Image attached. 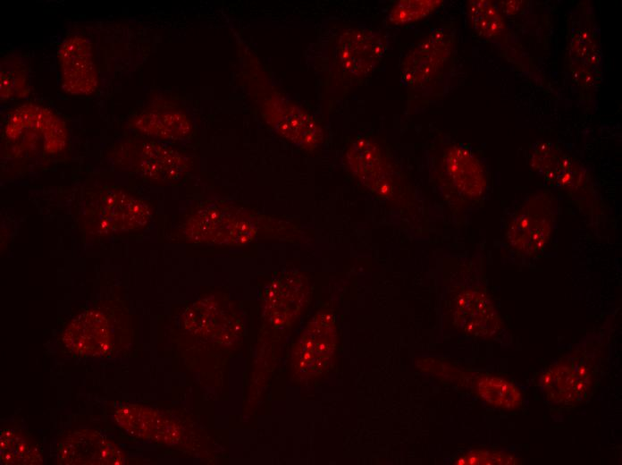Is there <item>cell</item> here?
<instances>
[{
  "label": "cell",
  "mask_w": 622,
  "mask_h": 465,
  "mask_svg": "<svg viewBox=\"0 0 622 465\" xmlns=\"http://www.w3.org/2000/svg\"><path fill=\"white\" fill-rule=\"evenodd\" d=\"M284 228L275 218L223 201L199 204L175 231L178 240L191 244L244 246L276 237Z\"/></svg>",
  "instance_id": "cell-1"
},
{
  "label": "cell",
  "mask_w": 622,
  "mask_h": 465,
  "mask_svg": "<svg viewBox=\"0 0 622 465\" xmlns=\"http://www.w3.org/2000/svg\"><path fill=\"white\" fill-rule=\"evenodd\" d=\"M153 215L152 207L127 190L110 184L85 189L78 224L89 238H107L143 230Z\"/></svg>",
  "instance_id": "cell-2"
},
{
  "label": "cell",
  "mask_w": 622,
  "mask_h": 465,
  "mask_svg": "<svg viewBox=\"0 0 622 465\" xmlns=\"http://www.w3.org/2000/svg\"><path fill=\"white\" fill-rule=\"evenodd\" d=\"M246 63L242 80L263 121L279 136L300 148L312 145L320 133V124L273 88L256 59L249 57Z\"/></svg>",
  "instance_id": "cell-3"
},
{
  "label": "cell",
  "mask_w": 622,
  "mask_h": 465,
  "mask_svg": "<svg viewBox=\"0 0 622 465\" xmlns=\"http://www.w3.org/2000/svg\"><path fill=\"white\" fill-rule=\"evenodd\" d=\"M107 156L119 170L157 184L180 181L192 167L189 156L155 140H122L109 148Z\"/></svg>",
  "instance_id": "cell-4"
},
{
  "label": "cell",
  "mask_w": 622,
  "mask_h": 465,
  "mask_svg": "<svg viewBox=\"0 0 622 465\" xmlns=\"http://www.w3.org/2000/svg\"><path fill=\"white\" fill-rule=\"evenodd\" d=\"M129 325L124 308L105 300L75 317L64 330L62 341L74 353L103 356L126 341Z\"/></svg>",
  "instance_id": "cell-5"
},
{
  "label": "cell",
  "mask_w": 622,
  "mask_h": 465,
  "mask_svg": "<svg viewBox=\"0 0 622 465\" xmlns=\"http://www.w3.org/2000/svg\"><path fill=\"white\" fill-rule=\"evenodd\" d=\"M3 132L11 145L34 155L59 154L66 148L69 139L66 124L60 116L52 109L33 103L13 109Z\"/></svg>",
  "instance_id": "cell-6"
},
{
  "label": "cell",
  "mask_w": 622,
  "mask_h": 465,
  "mask_svg": "<svg viewBox=\"0 0 622 465\" xmlns=\"http://www.w3.org/2000/svg\"><path fill=\"white\" fill-rule=\"evenodd\" d=\"M567 62L573 81L584 93H594L603 79V54L593 10L580 4L571 15Z\"/></svg>",
  "instance_id": "cell-7"
},
{
  "label": "cell",
  "mask_w": 622,
  "mask_h": 465,
  "mask_svg": "<svg viewBox=\"0 0 622 465\" xmlns=\"http://www.w3.org/2000/svg\"><path fill=\"white\" fill-rule=\"evenodd\" d=\"M556 217V203L547 192L533 194L518 207L506 232L508 245L520 255L530 257L546 246Z\"/></svg>",
  "instance_id": "cell-8"
},
{
  "label": "cell",
  "mask_w": 622,
  "mask_h": 465,
  "mask_svg": "<svg viewBox=\"0 0 622 465\" xmlns=\"http://www.w3.org/2000/svg\"><path fill=\"white\" fill-rule=\"evenodd\" d=\"M387 47L385 37L370 29H346L337 37L334 60L347 79H363L371 74Z\"/></svg>",
  "instance_id": "cell-9"
},
{
  "label": "cell",
  "mask_w": 622,
  "mask_h": 465,
  "mask_svg": "<svg viewBox=\"0 0 622 465\" xmlns=\"http://www.w3.org/2000/svg\"><path fill=\"white\" fill-rule=\"evenodd\" d=\"M57 60L61 86L72 96H90L99 85L91 41L80 34H71L61 43Z\"/></svg>",
  "instance_id": "cell-10"
},
{
  "label": "cell",
  "mask_w": 622,
  "mask_h": 465,
  "mask_svg": "<svg viewBox=\"0 0 622 465\" xmlns=\"http://www.w3.org/2000/svg\"><path fill=\"white\" fill-rule=\"evenodd\" d=\"M454 47L451 33L437 29L424 37L406 55L401 64L402 81L410 87L433 80L449 61Z\"/></svg>",
  "instance_id": "cell-11"
},
{
  "label": "cell",
  "mask_w": 622,
  "mask_h": 465,
  "mask_svg": "<svg viewBox=\"0 0 622 465\" xmlns=\"http://www.w3.org/2000/svg\"><path fill=\"white\" fill-rule=\"evenodd\" d=\"M61 464L121 465L126 458L111 440L97 431L78 429L64 435L57 448Z\"/></svg>",
  "instance_id": "cell-12"
},
{
  "label": "cell",
  "mask_w": 622,
  "mask_h": 465,
  "mask_svg": "<svg viewBox=\"0 0 622 465\" xmlns=\"http://www.w3.org/2000/svg\"><path fill=\"white\" fill-rule=\"evenodd\" d=\"M336 341L333 315L319 311L307 324L296 346L295 363L306 375L324 369L332 355Z\"/></svg>",
  "instance_id": "cell-13"
},
{
  "label": "cell",
  "mask_w": 622,
  "mask_h": 465,
  "mask_svg": "<svg viewBox=\"0 0 622 465\" xmlns=\"http://www.w3.org/2000/svg\"><path fill=\"white\" fill-rule=\"evenodd\" d=\"M452 311L456 326L466 334L492 338L502 328L493 302L480 290L464 289L458 292Z\"/></svg>",
  "instance_id": "cell-14"
},
{
  "label": "cell",
  "mask_w": 622,
  "mask_h": 465,
  "mask_svg": "<svg viewBox=\"0 0 622 465\" xmlns=\"http://www.w3.org/2000/svg\"><path fill=\"white\" fill-rule=\"evenodd\" d=\"M127 123L138 133L158 140H185L193 132L190 117L178 106L169 103L149 105L133 114Z\"/></svg>",
  "instance_id": "cell-15"
},
{
  "label": "cell",
  "mask_w": 622,
  "mask_h": 465,
  "mask_svg": "<svg viewBox=\"0 0 622 465\" xmlns=\"http://www.w3.org/2000/svg\"><path fill=\"white\" fill-rule=\"evenodd\" d=\"M530 163L532 168L552 185L571 191L585 185L583 168L552 142H535L532 146Z\"/></svg>",
  "instance_id": "cell-16"
},
{
  "label": "cell",
  "mask_w": 622,
  "mask_h": 465,
  "mask_svg": "<svg viewBox=\"0 0 622 465\" xmlns=\"http://www.w3.org/2000/svg\"><path fill=\"white\" fill-rule=\"evenodd\" d=\"M593 374L583 359L559 361L541 378V386L552 402L568 404L582 400L593 384Z\"/></svg>",
  "instance_id": "cell-17"
},
{
  "label": "cell",
  "mask_w": 622,
  "mask_h": 465,
  "mask_svg": "<svg viewBox=\"0 0 622 465\" xmlns=\"http://www.w3.org/2000/svg\"><path fill=\"white\" fill-rule=\"evenodd\" d=\"M345 159L351 173L371 191L382 197L391 194L389 167L375 142L366 138L355 140L348 148Z\"/></svg>",
  "instance_id": "cell-18"
},
{
  "label": "cell",
  "mask_w": 622,
  "mask_h": 465,
  "mask_svg": "<svg viewBox=\"0 0 622 465\" xmlns=\"http://www.w3.org/2000/svg\"><path fill=\"white\" fill-rule=\"evenodd\" d=\"M307 298L306 282L295 274L273 280L265 291L264 313L277 327L292 321Z\"/></svg>",
  "instance_id": "cell-19"
},
{
  "label": "cell",
  "mask_w": 622,
  "mask_h": 465,
  "mask_svg": "<svg viewBox=\"0 0 622 465\" xmlns=\"http://www.w3.org/2000/svg\"><path fill=\"white\" fill-rule=\"evenodd\" d=\"M443 165L454 188L462 195L476 199L486 190L487 178L483 165L467 148L460 145L449 148Z\"/></svg>",
  "instance_id": "cell-20"
},
{
  "label": "cell",
  "mask_w": 622,
  "mask_h": 465,
  "mask_svg": "<svg viewBox=\"0 0 622 465\" xmlns=\"http://www.w3.org/2000/svg\"><path fill=\"white\" fill-rule=\"evenodd\" d=\"M117 424L129 435L138 438L160 441L175 440L178 435L175 425L148 408L140 405H126L114 413Z\"/></svg>",
  "instance_id": "cell-21"
},
{
  "label": "cell",
  "mask_w": 622,
  "mask_h": 465,
  "mask_svg": "<svg viewBox=\"0 0 622 465\" xmlns=\"http://www.w3.org/2000/svg\"><path fill=\"white\" fill-rule=\"evenodd\" d=\"M472 385L481 399L495 408L513 410L522 404L519 389L505 377L483 374L476 376Z\"/></svg>",
  "instance_id": "cell-22"
},
{
  "label": "cell",
  "mask_w": 622,
  "mask_h": 465,
  "mask_svg": "<svg viewBox=\"0 0 622 465\" xmlns=\"http://www.w3.org/2000/svg\"><path fill=\"white\" fill-rule=\"evenodd\" d=\"M29 92L28 71L25 63L16 55H5L0 63V99L16 100Z\"/></svg>",
  "instance_id": "cell-23"
},
{
  "label": "cell",
  "mask_w": 622,
  "mask_h": 465,
  "mask_svg": "<svg viewBox=\"0 0 622 465\" xmlns=\"http://www.w3.org/2000/svg\"><path fill=\"white\" fill-rule=\"evenodd\" d=\"M467 16L474 30L484 38H495L505 30L504 18L491 1H468Z\"/></svg>",
  "instance_id": "cell-24"
},
{
  "label": "cell",
  "mask_w": 622,
  "mask_h": 465,
  "mask_svg": "<svg viewBox=\"0 0 622 465\" xmlns=\"http://www.w3.org/2000/svg\"><path fill=\"white\" fill-rule=\"evenodd\" d=\"M2 464H41L39 450L11 429H4L0 435Z\"/></svg>",
  "instance_id": "cell-25"
},
{
  "label": "cell",
  "mask_w": 622,
  "mask_h": 465,
  "mask_svg": "<svg viewBox=\"0 0 622 465\" xmlns=\"http://www.w3.org/2000/svg\"><path fill=\"white\" fill-rule=\"evenodd\" d=\"M442 4L441 0H402L390 10L387 19L393 25H406L425 18Z\"/></svg>",
  "instance_id": "cell-26"
},
{
  "label": "cell",
  "mask_w": 622,
  "mask_h": 465,
  "mask_svg": "<svg viewBox=\"0 0 622 465\" xmlns=\"http://www.w3.org/2000/svg\"><path fill=\"white\" fill-rule=\"evenodd\" d=\"M456 464H517V459L509 452L492 450H472L455 461Z\"/></svg>",
  "instance_id": "cell-27"
},
{
  "label": "cell",
  "mask_w": 622,
  "mask_h": 465,
  "mask_svg": "<svg viewBox=\"0 0 622 465\" xmlns=\"http://www.w3.org/2000/svg\"><path fill=\"white\" fill-rule=\"evenodd\" d=\"M499 5L503 13L513 14L520 10L522 4L520 1H508L500 2Z\"/></svg>",
  "instance_id": "cell-28"
}]
</instances>
